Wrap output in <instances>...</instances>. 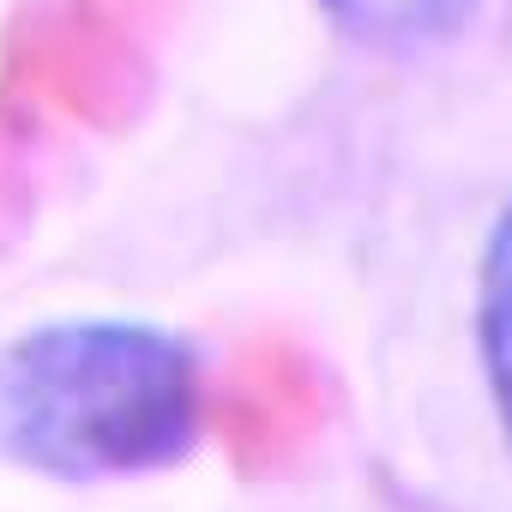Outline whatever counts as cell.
<instances>
[{
	"label": "cell",
	"mask_w": 512,
	"mask_h": 512,
	"mask_svg": "<svg viewBox=\"0 0 512 512\" xmlns=\"http://www.w3.org/2000/svg\"><path fill=\"white\" fill-rule=\"evenodd\" d=\"M205 434V362L151 320L67 314L0 344V458L43 482H139Z\"/></svg>",
	"instance_id": "6da1fadb"
},
{
	"label": "cell",
	"mask_w": 512,
	"mask_h": 512,
	"mask_svg": "<svg viewBox=\"0 0 512 512\" xmlns=\"http://www.w3.org/2000/svg\"><path fill=\"white\" fill-rule=\"evenodd\" d=\"M476 0H320V13L374 43V49H416V43H434L446 31H458L470 19Z\"/></svg>",
	"instance_id": "3957f363"
},
{
	"label": "cell",
	"mask_w": 512,
	"mask_h": 512,
	"mask_svg": "<svg viewBox=\"0 0 512 512\" xmlns=\"http://www.w3.org/2000/svg\"><path fill=\"white\" fill-rule=\"evenodd\" d=\"M476 344H482V374L500 410V428L512 440V205L500 211L488 253H482V296H476Z\"/></svg>",
	"instance_id": "7a4b0ae2"
}]
</instances>
